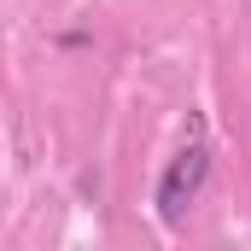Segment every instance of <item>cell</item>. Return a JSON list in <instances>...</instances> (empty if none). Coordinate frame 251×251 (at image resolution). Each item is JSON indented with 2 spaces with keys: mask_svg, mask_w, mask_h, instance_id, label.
I'll return each instance as SVG.
<instances>
[{
  "mask_svg": "<svg viewBox=\"0 0 251 251\" xmlns=\"http://www.w3.org/2000/svg\"><path fill=\"white\" fill-rule=\"evenodd\" d=\"M204 181H210V146L193 134L187 146L170 158V170L158 176V216H164V228H181L187 222V210H193V199L204 193Z\"/></svg>",
  "mask_w": 251,
  "mask_h": 251,
  "instance_id": "1",
  "label": "cell"
}]
</instances>
